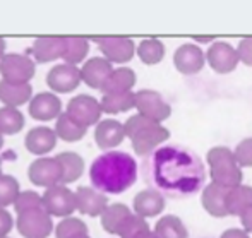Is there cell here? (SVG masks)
<instances>
[{
	"mask_svg": "<svg viewBox=\"0 0 252 238\" xmlns=\"http://www.w3.org/2000/svg\"><path fill=\"white\" fill-rule=\"evenodd\" d=\"M139 175V165L124 151H106L94 158L90 168V180L94 189L106 195H119L129 190Z\"/></svg>",
	"mask_w": 252,
	"mask_h": 238,
	"instance_id": "1",
	"label": "cell"
},
{
	"mask_svg": "<svg viewBox=\"0 0 252 238\" xmlns=\"http://www.w3.org/2000/svg\"><path fill=\"white\" fill-rule=\"evenodd\" d=\"M124 127H126V136L132 144L134 152L143 158L155 154L170 139V130L163 123L153 122L139 113L129 117Z\"/></svg>",
	"mask_w": 252,
	"mask_h": 238,
	"instance_id": "2",
	"label": "cell"
},
{
	"mask_svg": "<svg viewBox=\"0 0 252 238\" xmlns=\"http://www.w3.org/2000/svg\"><path fill=\"white\" fill-rule=\"evenodd\" d=\"M65 113L77 122L79 125L90 129L91 125H98L101 122V103L100 99H96L94 96L90 94H77L67 103Z\"/></svg>",
	"mask_w": 252,
	"mask_h": 238,
	"instance_id": "3",
	"label": "cell"
},
{
	"mask_svg": "<svg viewBox=\"0 0 252 238\" xmlns=\"http://www.w3.org/2000/svg\"><path fill=\"white\" fill-rule=\"evenodd\" d=\"M136 112L153 122L163 123L172 115V105L155 89L136 91Z\"/></svg>",
	"mask_w": 252,
	"mask_h": 238,
	"instance_id": "4",
	"label": "cell"
},
{
	"mask_svg": "<svg viewBox=\"0 0 252 238\" xmlns=\"http://www.w3.org/2000/svg\"><path fill=\"white\" fill-rule=\"evenodd\" d=\"M43 209L50 216H57L62 219L69 218L74 214V211H77L76 192L70 190L63 183L50 187L43 194Z\"/></svg>",
	"mask_w": 252,
	"mask_h": 238,
	"instance_id": "5",
	"label": "cell"
},
{
	"mask_svg": "<svg viewBox=\"0 0 252 238\" xmlns=\"http://www.w3.org/2000/svg\"><path fill=\"white\" fill-rule=\"evenodd\" d=\"M206 63L216 74H232L240 65L237 47L225 40H216L211 47L206 48Z\"/></svg>",
	"mask_w": 252,
	"mask_h": 238,
	"instance_id": "6",
	"label": "cell"
},
{
	"mask_svg": "<svg viewBox=\"0 0 252 238\" xmlns=\"http://www.w3.org/2000/svg\"><path fill=\"white\" fill-rule=\"evenodd\" d=\"M16 226L24 238H48L55 230L52 216L43 208L31 209V211L17 214Z\"/></svg>",
	"mask_w": 252,
	"mask_h": 238,
	"instance_id": "7",
	"label": "cell"
},
{
	"mask_svg": "<svg viewBox=\"0 0 252 238\" xmlns=\"http://www.w3.org/2000/svg\"><path fill=\"white\" fill-rule=\"evenodd\" d=\"M206 48H201L194 41H186L173 52V67L182 76H196L204 69Z\"/></svg>",
	"mask_w": 252,
	"mask_h": 238,
	"instance_id": "8",
	"label": "cell"
},
{
	"mask_svg": "<svg viewBox=\"0 0 252 238\" xmlns=\"http://www.w3.org/2000/svg\"><path fill=\"white\" fill-rule=\"evenodd\" d=\"M0 76L9 83L28 84L34 76V60L23 53H7L0 60Z\"/></svg>",
	"mask_w": 252,
	"mask_h": 238,
	"instance_id": "9",
	"label": "cell"
},
{
	"mask_svg": "<svg viewBox=\"0 0 252 238\" xmlns=\"http://www.w3.org/2000/svg\"><path fill=\"white\" fill-rule=\"evenodd\" d=\"M28 177L34 185L50 189L62 183V165L57 158H38L31 163Z\"/></svg>",
	"mask_w": 252,
	"mask_h": 238,
	"instance_id": "10",
	"label": "cell"
},
{
	"mask_svg": "<svg viewBox=\"0 0 252 238\" xmlns=\"http://www.w3.org/2000/svg\"><path fill=\"white\" fill-rule=\"evenodd\" d=\"M94 43L101 50V55L112 63H127L134 59L137 53V45L134 43L132 38L126 36H110L100 38Z\"/></svg>",
	"mask_w": 252,
	"mask_h": 238,
	"instance_id": "11",
	"label": "cell"
},
{
	"mask_svg": "<svg viewBox=\"0 0 252 238\" xmlns=\"http://www.w3.org/2000/svg\"><path fill=\"white\" fill-rule=\"evenodd\" d=\"M83 83L81 69L69 63H57L47 74V84L53 93H70Z\"/></svg>",
	"mask_w": 252,
	"mask_h": 238,
	"instance_id": "12",
	"label": "cell"
},
{
	"mask_svg": "<svg viewBox=\"0 0 252 238\" xmlns=\"http://www.w3.org/2000/svg\"><path fill=\"white\" fill-rule=\"evenodd\" d=\"M166 208V199L161 190L155 189V187H148L137 192L132 202V209L137 216L144 219L158 218Z\"/></svg>",
	"mask_w": 252,
	"mask_h": 238,
	"instance_id": "13",
	"label": "cell"
},
{
	"mask_svg": "<svg viewBox=\"0 0 252 238\" xmlns=\"http://www.w3.org/2000/svg\"><path fill=\"white\" fill-rule=\"evenodd\" d=\"M126 127L122 122L115 119H105L94 129V141L103 152L115 151L117 146H120L126 139Z\"/></svg>",
	"mask_w": 252,
	"mask_h": 238,
	"instance_id": "14",
	"label": "cell"
},
{
	"mask_svg": "<svg viewBox=\"0 0 252 238\" xmlns=\"http://www.w3.org/2000/svg\"><path fill=\"white\" fill-rule=\"evenodd\" d=\"M113 63L108 62L105 57H93V59L86 60L81 67V76H83V83L90 86L91 89L101 91L103 86L108 81L110 74L113 72Z\"/></svg>",
	"mask_w": 252,
	"mask_h": 238,
	"instance_id": "15",
	"label": "cell"
},
{
	"mask_svg": "<svg viewBox=\"0 0 252 238\" xmlns=\"http://www.w3.org/2000/svg\"><path fill=\"white\" fill-rule=\"evenodd\" d=\"M77 211L90 218H101L105 209L108 208V197L94 187H79L76 190Z\"/></svg>",
	"mask_w": 252,
	"mask_h": 238,
	"instance_id": "16",
	"label": "cell"
},
{
	"mask_svg": "<svg viewBox=\"0 0 252 238\" xmlns=\"http://www.w3.org/2000/svg\"><path fill=\"white\" fill-rule=\"evenodd\" d=\"M67 47V36H48L38 38L33 41L31 55L38 63H48L63 59Z\"/></svg>",
	"mask_w": 252,
	"mask_h": 238,
	"instance_id": "17",
	"label": "cell"
},
{
	"mask_svg": "<svg viewBox=\"0 0 252 238\" xmlns=\"http://www.w3.org/2000/svg\"><path fill=\"white\" fill-rule=\"evenodd\" d=\"M226 195L228 190L221 189V187L215 185V183H206L201 190V206L211 218L221 219L226 218L228 214V208H226Z\"/></svg>",
	"mask_w": 252,
	"mask_h": 238,
	"instance_id": "18",
	"label": "cell"
},
{
	"mask_svg": "<svg viewBox=\"0 0 252 238\" xmlns=\"http://www.w3.org/2000/svg\"><path fill=\"white\" fill-rule=\"evenodd\" d=\"M30 115L41 122L57 120L62 115V101L55 93H38L30 101Z\"/></svg>",
	"mask_w": 252,
	"mask_h": 238,
	"instance_id": "19",
	"label": "cell"
},
{
	"mask_svg": "<svg viewBox=\"0 0 252 238\" xmlns=\"http://www.w3.org/2000/svg\"><path fill=\"white\" fill-rule=\"evenodd\" d=\"M57 134L55 129L50 127H34L30 132L26 134V139H24V146L31 154L43 156L47 152H50L53 148L57 146Z\"/></svg>",
	"mask_w": 252,
	"mask_h": 238,
	"instance_id": "20",
	"label": "cell"
},
{
	"mask_svg": "<svg viewBox=\"0 0 252 238\" xmlns=\"http://www.w3.org/2000/svg\"><path fill=\"white\" fill-rule=\"evenodd\" d=\"M137 76L130 67L120 65L115 67L113 72L110 74L108 81L103 86L101 93L103 94H119V93H130L136 86Z\"/></svg>",
	"mask_w": 252,
	"mask_h": 238,
	"instance_id": "21",
	"label": "cell"
},
{
	"mask_svg": "<svg viewBox=\"0 0 252 238\" xmlns=\"http://www.w3.org/2000/svg\"><path fill=\"white\" fill-rule=\"evenodd\" d=\"M33 99V88L31 84H16L9 83V81L0 79V101L3 103V106H17L30 103Z\"/></svg>",
	"mask_w": 252,
	"mask_h": 238,
	"instance_id": "22",
	"label": "cell"
},
{
	"mask_svg": "<svg viewBox=\"0 0 252 238\" xmlns=\"http://www.w3.org/2000/svg\"><path fill=\"white\" fill-rule=\"evenodd\" d=\"M209 182L215 185L221 187V189L232 190L235 187L242 185L244 173L239 163H228V165L216 166V168H209Z\"/></svg>",
	"mask_w": 252,
	"mask_h": 238,
	"instance_id": "23",
	"label": "cell"
},
{
	"mask_svg": "<svg viewBox=\"0 0 252 238\" xmlns=\"http://www.w3.org/2000/svg\"><path fill=\"white\" fill-rule=\"evenodd\" d=\"M153 232L158 238H189V230L177 214H163L158 218Z\"/></svg>",
	"mask_w": 252,
	"mask_h": 238,
	"instance_id": "24",
	"label": "cell"
},
{
	"mask_svg": "<svg viewBox=\"0 0 252 238\" xmlns=\"http://www.w3.org/2000/svg\"><path fill=\"white\" fill-rule=\"evenodd\" d=\"M130 214H132V211H130L129 206L122 204V202L110 204L100 218L103 230H105L106 233H110V235H119L120 226H122V223L126 221Z\"/></svg>",
	"mask_w": 252,
	"mask_h": 238,
	"instance_id": "25",
	"label": "cell"
},
{
	"mask_svg": "<svg viewBox=\"0 0 252 238\" xmlns=\"http://www.w3.org/2000/svg\"><path fill=\"white\" fill-rule=\"evenodd\" d=\"M62 165V183L69 185V183L76 182L83 177L84 173V159L81 158L77 152L65 151L55 156Z\"/></svg>",
	"mask_w": 252,
	"mask_h": 238,
	"instance_id": "26",
	"label": "cell"
},
{
	"mask_svg": "<svg viewBox=\"0 0 252 238\" xmlns=\"http://www.w3.org/2000/svg\"><path fill=\"white\" fill-rule=\"evenodd\" d=\"M101 110L106 115H119L129 110H136V93H119V94H103L100 99Z\"/></svg>",
	"mask_w": 252,
	"mask_h": 238,
	"instance_id": "27",
	"label": "cell"
},
{
	"mask_svg": "<svg viewBox=\"0 0 252 238\" xmlns=\"http://www.w3.org/2000/svg\"><path fill=\"white\" fill-rule=\"evenodd\" d=\"M165 43L159 38H144L137 43V53L139 60L144 65H158L165 59Z\"/></svg>",
	"mask_w": 252,
	"mask_h": 238,
	"instance_id": "28",
	"label": "cell"
},
{
	"mask_svg": "<svg viewBox=\"0 0 252 238\" xmlns=\"http://www.w3.org/2000/svg\"><path fill=\"white\" fill-rule=\"evenodd\" d=\"M226 208H228L230 216H240L249 208H252V187L244 185L242 183V185L228 190V195H226Z\"/></svg>",
	"mask_w": 252,
	"mask_h": 238,
	"instance_id": "29",
	"label": "cell"
},
{
	"mask_svg": "<svg viewBox=\"0 0 252 238\" xmlns=\"http://www.w3.org/2000/svg\"><path fill=\"white\" fill-rule=\"evenodd\" d=\"M88 129L74 122L65 112L55 120V134L59 139L65 141V143H77L86 136Z\"/></svg>",
	"mask_w": 252,
	"mask_h": 238,
	"instance_id": "30",
	"label": "cell"
},
{
	"mask_svg": "<svg viewBox=\"0 0 252 238\" xmlns=\"http://www.w3.org/2000/svg\"><path fill=\"white\" fill-rule=\"evenodd\" d=\"M90 40L81 36H67V47L65 53H63V63L69 65H76L81 62H84V59L90 53Z\"/></svg>",
	"mask_w": 252,
	"mask_h": 238,
	"instance_id": "31",
	"label": "cell"
},
{
	"mask_svg": "<svg viewBox=\"0 0 252 238\" xmlns=\"http://www.w3.org/2000/svg\"><path fill=\"white\" fill-rule=\"evenodd\" d=\"M24 127V117L19 108L2 106L0 108V134L2 136H16Z\"/></svg>",
	"mask_w": 252,
	"mask_h": 238,
	"instance_id": "32",
	"label": "cell"
},
{
	"mask_svg": "<svg viewBox=\"0 0 252 238\" xmlns=\"http://www.w3.org/2000/svg\"><path fill=\"white\" fill-rule=\"evenodd\" d=\"M86 233H88V225L83 219L76 218V216L63 218L62 221L55 226L57 238H76L79 235H86Z\"/></svg>",
	"mask_w": 252,
	"mask_h": 238,
	"instance_id": "33",
	"label": "cell"
},
{
	"mask_svg": "<svg viewBox=\"0 0 252 238\" xmlns=\"http://www.w3.org/2000/svg\"><path fill=\"white\" fill-rule=\"evenodd\" d=\"M21 194L19 182L12 175H2L0 177V208L5 209L7 206L16 204L17 197Z\"/></svg>",
	"mask_w": 252,
	"mask_h": 238,
	"instance_id": "34",
	"label": "cell"
},
{
	"mask_svg": "<svg viewBox=\"0 0 252 238\" xmlns=\"http://www.w3.org/2000/svg\"><path fill=\"white\" fill-rule=\"evenodd\" d=\"M228 163H237L235 151L228 146H215L206 152V165L209 168H216V166L228 165Z\"/></svg>",
	"mask_w": 252,
	"mask_h": 238,
	"instance_id": "35",
	"label": "cell"
},
{
	"mask_svg": "<svg viewBox=\"0 0 252 238\" xmlns=\"http://www.w3.org/2000/svg\"><path fill=\"white\" fill-rule=\"evenodd\" d=\"M148 230H151L150 225H148V219L141 218V216H137L136 212H132V214L122 223V226H120V230H119V235L117 237L119 238H136L137 235H141V233L148 232Z\"/></svg>",
	"mask_w": 252,
	"mask_h": 238,
	"instance_id": "36",
	"label": "cell"
},
{
	"mask_svg": "<svg viewBox=\"0 0 252 238\" xmlns=\"http://www.w3.org/2000/svg\"><path fill=\"white\" fill-rule=\"evenodd\" d=\"M38 208H43V195H40L34 190L21 192L16 204H14V209H16L17 214L31 211V209H38Z\"/></svg>",
	"mask_w": 252,
	"mask_h": 238,
	"instance_id": "37",
	"label": "cell"
},
{
	"mask_svg": "<svg viewBox=\"0 0 252 238\" xmlns=\"http://www.w3.org/2000/svg\"><path fill=\"white\" fill-rule=\"evenodd\" d=\"M240 168H252V137H246L233 148Z\"/></svg>",
	"mask_w": 252,
	"mask_h": 238,
	"instance_id": "38",
	"label": "cell"
},
{
	"mask_svg": "<svg viewBox=\"0 0 252 238\" xmlns=\"http://www.w3.org/2000/svg\"><path fill=\"white\" fill-rule=\"evenodd\" d=\"M237 52H239L240 63L252 69V36L242 38L239 41V45H237Z\"/></svg>",
	"mask_w": 252,
	"mask_h": 238,
	"instance_id": "39",
	"label": "cell"
},
{
	"mask_svg": "<svg viewBox=\"0 0 252 238\" xmlns=\"http://www.w3.org/2000/svg\"><path fill=\"white\" fill-rule=\"evenodd\" d=\"M14 228V219L7 209L0 208V238H5L12 232Z\"/></svg>",
	"mask_w": 252,
	"mask_h": 238,
	"instance_id": "40",
	"label": "cell"
},
{
	"mask_svg": "<svg viewBox=\"0 0 252 238\" xmlns=\"http://www.w3.org/2000/svg\"><path fill=\"white\" fill-rule=\"evenodd\" d=\"M220 238H251L244 228H228L220 235Z\"/></svg>",
	"mask_w": 252,
	"mask_h": 238,
	"instance_id": "41",
	"label": "cell"
},
{
	"mask_svg": "<svg viewBox=\"0 0 252 238\" xmlns=\"http://www.w3.org/2000/svg\"><path fill=\"white\" fill-rule=\"evenodd\" d=\"M240 219V225H242V228L246 230L249 235H252V208L247 209L246 212H242V214L239 216Z\"/></svg>",
	"mask_w": 252,
	"mask_h": 238,
	"instance_id": "42",
	"label": "cell"
},
{
	"mask_svg": "<svg viewBox=\"0 0 252 238\" xmlns=\"http://www.w3.org/2000/svg\"><path fill=\"white\" fill-rule=\"evenodd\" d=\"M5 50H7V43H5V40H3V38H0V60H2L3 57L7 55Z\"/></svg>",
	"mask_w": 252,
	"mask_h": 238,
	"instance_id": "43",
	"label": "cell"
},
{
	"mask_svg": "<svg viewBox=\"0 0 252 238\" xmlns=\"http://www.w3.org/2000/svg\"><path fill=\"white\" fill-rule=\"evenodd\" d=\"M136 238H158V237H156V233L153 232V230H148V232L141 233V235H137Z\"/></svg>",
	"mask_w": 252,
	"mask_h": 238,
	"instance_id": "44",
	"label": "cell"
},
{
	"mask_svg": "<svg viewBox=\"0 0 252 238\" xmlns=\"http://www.w3.org/2000/svg\"><path fill=\"white\" fill-rule=\"evenodd\" d=\"M2 146H3V136L0 134V149H2Z\"/></svg>",
	"mask_w": 252,
	"mask_h": 238,
	"instance_id": "45",
	"label": "cell"
},
{
	"mask_svg": "<svg viewBox=\"0 0 252 238\" xmlns=\"http://www.w3.org/2000/svg\"><path fill=\"white\" fill-rule=\"evenodd\" d=\"M76 238H91L90 235H88V233H86V235H79V237H76Z\"/></svg>",
	"mask_w": 252,
	"mask_h": 238,
	"instance_id": "46",
	"label": "cell"
},
{
	"mask_svg": "<svg viewBox=\"0 0 252 238\" xmlns=\"http://www.w3.org/2000/svg\"><path fill=\"white\" fill-rule=\"evenodd\" d=\"M3 173H2V158H0V177H2Z\"/></svg>",
	"mask_w": 252,
	"mask_h": 238,
	"instance_id": "47",
	"label": "cell"
},
{
	"mask_svg": "<svg viewBox=\"0 0 252 238\" xmlns=\"http://www.w3.org/2000/svg\"><path fill=\"white\" fill-rule=\"evenodd\" d=\"M5 238H9V237H5Z\"/></svg>",
	"mask_w": 252,
	"mask_h": 238,
	"instance_id": "48",
	"label": "cell"
}]
</instances>
